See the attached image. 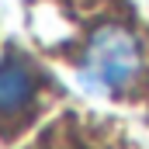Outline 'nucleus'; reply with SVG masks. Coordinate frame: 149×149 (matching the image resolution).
Instances as JSON below:
<instances>
[{
	"mask_svg": "<svg viewBox=\"0 0 149 149\" xmlns=\"http://www.w3.org/2000/svg\"><path fill=\"white\" fill-rule=\"evenodd\" d=\"M139 73H142V45L121 24L97 28L76 66L80 83L90 94H121L139 80Z\"/></svg>",
	"mask_w": 149,
	"mask_h": 149,
	"instance_id": "1",
	"label": "nucleus"
},
{
	"mask_svg": "<svg viewBox=\"0 0 149 149\" xmlns=\"http://www.w3.org/2000/svg\"><path fill=\"white\" fill-rule=\"evenodd\" d=\"M35 73L21 63V59H3L0 63V118L10 121L17 114H24L35 104Z\"/></svg>",
	"mask_w": 149,
	"mask_h": 149,
	"instance_id": "2",
	"label": "nucleus"
}]
</instances>
